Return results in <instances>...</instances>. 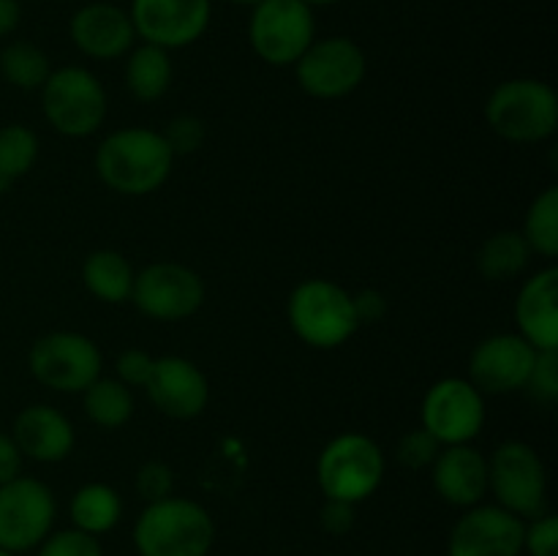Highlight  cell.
<instances>
[{"label":"cell","mask_w":558,"mask_h":556,"mask_svg":"<svg viewBox=\"0 0 558 556\" xmlns=\"http://www.w3.org/2000/svg\"><path fill=\"white\" fill-rule=\"evenodd\" d=\"M537 349L518 333H496L480 341L469 358V382L488 396L526 390Z\"/></svg>","instance_id":"obj_15"},{"label":"cell","mask_w":558,"mask_h":556,"mask_svg":"<svg viewBox=\"0 0 558 556\" xmlns=\"http://www.w3.org/2000/svg\"><path fill=\"white\" fill-rule=\"evenodd\" d=\"M532 259V249L523 240L521 232H496L480 245L477 251V270L488 281H510L521 276Z\"/></svg>","instance_id":"obj_25"},{"label":"cell","mask_w":558,"mask_h":556,"mask_svg":"<svg viewBox=\"0 0 558 556\" xmlns=\"http://www.w3.org/2000/svg\"><path fill=\"white\" fill-rule=\"evenodd\" d=\"M49 71L47 52L33 41H11L0 52V74L16 90H41Z\"/></svg>","instance_id":"obj_27"},{"label":"cell","mask_w":558,"mask_h":556,"mask_svg":"<svg viewBox=\"0 0 558 556\" xmlns=\"http://www.w3.org/2000/svg\"><path fill=\"white\" fill-rule=\"evenodd\" d=\"M131 300L150 319L180 322L205 303V281L180 262H153L134 276Z\"/></svg>","instance_id":"obj_13"},{"label":"cell","mask_w":558,"mask_h":556,"mask_svg":"<svg viewBox=\"0 0 558 556\" xmlns=\"http://www.w3.org/2000/svg\"><path fill=\"white\" fill-rule=\"evenodd\" d=\"M521 333L537 352H558V270L545 267L529 278L515 300Z\"/></svg>","instance_id":"obj_21"},{"label":"cell","mask_w":558,"mask_h":556,"mask_svg":"<svg viewBox=\"0 0 558 556\" xmlns=\"http://www.w3.org/2000/svg\"><path fill=\"white\" fill-rule=\"evenodd\" d=\"M161 134L163 140H167L172 156L178 158V156H191V153L199 150L207 131H205V123H202L196 114H178V118L169 120V125L161 131Z\"/></svg>","instance_id":"obj_30"},{"label":"cell","mask_w":558,"mask_h":556,"mask_svg":"<svg viewBox=\"0 0 558 556\" xmlns=\"http://www.w3.org/2000/svg\"><path fill=\"white\" fill-rule=\"evenodd\" d=\"M69 512L74 529L98 537V534H107L109 529L118 527L120 516H123V499L112 485L87 483L71 496Z\"/></svg>","instance_id":"obj_24"},{"label":"cell","mask_w":558,"mask_h":556,"mask_svg":"<svg viewBox=\"0 0 558 556\" xmlns=\"http://www.w3.org/2000/svg\"><path fill=\"white\" fill-rule=\"evenodd\" d=\"M172 488H174V474L167 463L147 461L142 463L140 472H136V494H140L147 505L172 496Z\"/></svg>","instance_id":"obj_33"},{"label":"cell","mask_w":558,"mask_h":556,"mask_svg":"<svg viewBox=\"0 0 558 556\" xmlns=\"http://www.w3.org/2000/svg\"><path fill=\"white\" fill-rule=\"evenodd\" d=\"M0 556H14V554H9V551H3V548H0Z\"/></svg>","instance_id":"obj_43"},{"label":"cell","mask_w":558,"mask_h":556,"mask_svg":"<svg viewBox=\"0 0 558 556\" xmlns=\"http://www.w3.org/2000/svg\"><path fill=\"white\" fill-rule=\"evenodd\" d=\"M153 407L172 420H194L210 401V385L202 368L180 354L156 358L145 385Z\"/></svg>","instance_id":"obj_17"},{"label":"cell","mask_w":558,"mask_h":556,"mask_svg":"<svg viewBox=\"0 0 558 556\" xmlns=\"http://www.w3.org/2000/svg\"><path fill=\"white\" fill-rule=\"evenodd\" d=\"M54 521V496L41 480L14 478L0 485V548L22 554L44 543Z\"/></svg>","instance_id":"obj_12"},{"label":"cell","mask_w":558,"mask_h":556,"mask_svg":"<svg viewBox=\"0 0 558 556\" xmlns=\"http://www.w3.org/2000/svg\"><path fill=\"white\" fill-rule=\"evenodd\" d=\"M316 480L327 499L357 505L368 499L385 480V452L371 436L347 431L327 442L319 452Z\"/></svg>","instance_id":"obj_5"},{"label":"cell","mask_w":558,"mask_h":556,"mask_svg":"<svg viewBox=\"0 0 558 556\" xmlns=\"http://www.w3.org/2000/svg\"><path fill=\"white\" fill-rule=\"evenodd\" d=\"M322 527L330 534H347L354 527V505L338 499H327L319 512Z\"/></svg>","instance_id":"obj_37"},{"label":"cell","mask_w":558,"mask_h":556,"mask_svg":"<svg viewBox=\"0 0 558 556\" xmlns=\"http://www.w3.org/2000/svg\"><path fill=\"white\" fill-rule=\"evenodd\" d=\"M352 300H354V311H357L360 325H363V322H376L385 316L387 300L379 289H363V292L352 294Z\"/></svg>","instance_id":"obj_39"},{"label":"cell","mask_w":558,"mask_h":556,"mask_svg":"<svg viewBox=\"0 0 558 556\" xmlns=\"http://www.w3.org/2000/svg\"><path fill=\"white\" fill-rule=\"evenodd\" d=\"M314 9L303 0H262L251 9L248 41L251 49L267 65H294L300 55L314 44Z\"/></svg>","instance_id":"obj_8"},{"label":"cell","mask_w":558,"mask_h":556,"mask_svg":"<svg viewBox=\"0 0 558 556\" xmlns=\"http://www.w3.org/2000/svg\"><path fill=\"white\" fill-rule=\"evenodd\" d=\"M305 5H311V9H316V5H332L338 3V0H303Z\"/></svg>","instance_id":"obj_41"},{"label":"cell","mask_w":558,"mask_h":556,"mask_svg":"<svg viewBox=\"0 0 558 556\" xmlns=\"http://www.w3.org/2000/svg\"><path fill=\"white\" fill-rule=\"evenodd\" d=\"M22 472V452L16 447L14 436L0 431V485L9 483V480L20 478Z\"/></svg>","instance_id":"obj_38"},{"label":"cell","mask_w":558,"mask_h":556,"mask_svg":"<svg viewBox=\"0 0 558 556\" xmlns=\"http://www.w3.org/2000/svg\"><path fill=\"white\" fill-rule=\"evenodd\" d=\"M529 390L539 398V401L550 403L558 398V352H539L537 363H534L532 376H529Z\"/></svg>","instance_id":"obj_35"},{"label":"cell","mask_w":558,"mask_h":556,"mask_svg":"<svg viewBox=\"0 0 558 556\" xmlns=\"http://www.w3.org/2000/svg\"><path fill=\"white\" fill-rule=\"evenodd\" d=\"M485 120L501 140L534 145L556 134L558 96L543 80H507L485 101Z\"/></svg>","instance_id":"obj_3"},{"label":"cell","mask_w":558,"mask_h":556,"mask_svg":"<svg viewBox=\"0 0 558 556\" xmlns=\"http://www.w3.org/2000/svg\"><path fill=\"white\" fill-rule=\"evenodd\" d=\"M439 450H441V445L428 434V431L423 428V425L414 431H409L407 436H401V442H398V447H396L398 461L409 469L430 467V463L436 461V456H439Z\"/></svg>","instance_id":"obj_32"},{"label":"cell","mask_w":558,"mask_h":556,"mask_svg":"<svg viewBox=\"0 0 558 556\" xmlns=\"http://www.w3.org/2000/svg\"><path fill=\"white\" fill-rule=\"evenodd\" d=\"M69 36L82 55L93 60H118L134 49L136 31L129 11L114 3H87L74 11Z\"/></svg>","instance_id":"obj_18"},{"label":"cell","mask_w":558,"mask_h":556,"mask_svg":"<svg viewBox=\"0 0 558 556\" xmlns=\"http://www.w3.org/2000/svg\"><path fill=\"white\" fill-rule=\"evenodd\" d=\"M523 240L532 254L537 251L545 259H556L558 254V189L548 185L537 200L529 205L526 221H523Z\"/></svg>","instance_id":"obj_29"},{"label":"cell","mask_w":558,"mask_h":556,"mask_svg":"<svg viewBox=\"0 0 558 556\" xmlns=\"http://www.w3.org/2000/svg\"><path fill=\"white\" fill-rule=\"evenodd\" d=\"M229 3H234V5H251V9H254V5L262 3V0H229Z\"/></svg>","instance_id":"obj_42"},{"label":"cell","mask_w":558,"mask_h":556,"mask_svg":"<svg viewBox=\"0 0 558 556\" xmlns=\"http://www.w3.org/2000/svg\"><path fill=\"white\" fill-rule=\"evenodd\" d=\"M174 156L161 131L131 129L112 131L96 150V172L104 185L123 196H145L161 189L172 174Z\"/></svg>","instance_id":"obj_1"},{"label":"cell","mask_w":558,"mask_h":556,"mask_svg":"<svg viewBox=\"0 0 558 556\" xmlns=\"http://www.w3.org/2000/svg\"><path fill=\"white\" fill-rule=\"evenodd\" d=\"M82 396H85V414L98 428H120L134 414L131 387H125L120 379H104V376H98Z\"/></svg>","instance_id":"obj_26"},{"label":"cell","mask_w":558,"mask_h":556,"mask_svg":"<svg viewBox=\"0 0 558 556\" xmlns=\"http://www.w3.org/2000/svg\"><path fill=\"white\" fill-rule=\"evenodd\" d=\"M172 58L156 44L142 41L125 60V87L136 101H158L172 85Z\"/></svg>","instance_id":"obj_22"},{"label":"cell","mask_w":558,"mask_h":556,"mask_svg":"<svg viewBox=\"0 0 558 556\" xmlns=\"http://www.w3.org/2000/svg\"><path fill=\"white\" fill-rule=\"evenodd\" d=\"M420 420L441 447L472 445L485 425V398L463 376H445L425 392Z\"/></svg>","instance_id":"obj_11"},{"label":"cell","mask_w":558,"mask_h":556,"mask_svg":"<svg viewBox=\"0 0 558 556\" xmlns=\"http://www.w3.org/2000/svg\"><path fill=\"white\" fill-rule=\"evenodd\" d=\"M488 491L499 507L518 518H539L548 510L545 463L532 445L510 439L488 458Z\"/></svg>","instance_id":"obj_7"},{"label":"cell","mask_w":558,"mask_h":556,"mask_svg":"<svg viewBox=\"0 0 558 556\" xmlns=\"http://www.w3.org/2000/svg\"><path fill=\"white\" fill-rule=\"evenodd\" d=\"M41 109L47 123L63 136H90L107 118V90L93 71L63 65L49 71L41 85Z\"/></svg>","instance_id":"obj_6"},{"label":"cell","mask_w":558,"mask_h":556,"mask_svg":"<svg viewBox=\"0 0 558 556\" xmlns=\"http://www.w3.org/2000/svg\"><path fill=\"white\" fill-rule=\"evenodd\" d=\"M368 71L363 47L347 36L314 38L308 49L294 63L298 85L308 96L332 101L357 90Z\"/></svg>","instance_id":"obj_10"},{"label":"cell","mask_w":558,"mask_h":556,"mask_svg":"<svg viewBox=\"0 0 558 556\" xmlns=\"http://www.w3.org/2000/svg\"><path fill=\"white\" fill-rule=\"evenodd\" d=\"M38 158L36 131L22 123L0 125V194L27 174Z\"/></svg>","instance_id":"obj_28"},{"label":"cell","mask_w":558,"mask_h":556,"mask_svg":"<svg viewBox=\"0 0 558 556\" xmlns=\"http://www.w3.org/2000/svg\"><path fill=\"white\" fill-rule=\"evenodd\" d=\"M129 16L136 38L172 52L205 36L213 0H131Z\"/></svg>","instance_id":"obj_14"},{"label":"cell","mask_w":558,"mask_h":556,"mask_svg":"<svg viewBox=\"0 0 558 556\" xmlns=\"http://www.w3.org/2000/svg\"><path fill=\"white\" fill-rule=\"evenodd\" d=\"M434 467V488L447 505L474 507L488 494V458L472 445L441 447Z\"/></svg>","instance_id":"obj_20"},{"label":"cell","mask_w":558,"mask_h":556,"mask_svg":"<svg viewBox=\"0 0 558 556\" xmlns=\"http://www.w3.org/2000/svg\"><path fill=\"white\" fill-rule=\"evenodd\" d=\"M153 363H156V358L147 354L145 349H125L114 360V371H118V379L125 387H145L147 379H150Z\"/></svg>","instance_id":"obj_36"},{"label":"cell","mask_w":558,"mask_h":556,"mask_svg":"<svg viewBox=\"0 0 558 556\" xmlns=\"http://www.w3.org/2000/svg\"><path fill=\"white\" fill-rule=\"evenodd\" d=\"M216 523L199 501L167 496L150 501L136 518L134 545L140 556H207Z\"/></svg>","instance_id":"obj_2"},{"label":"cell","mask_w":558,"mask_h":556,"mask_svg":"<svg viewBox=\"0 0 558 556\" xmlns=\"http://www.w3.org/2000/svg\"><path fill=\"white\" fill-rule=\"evenodd\" d=\"M287 316L294 336L314 349L343 347L360 327L352 294L327 278L298 283L289 294Z\"/></svg>","instance_id":"obj_4"},{"label":"cell","mask_w":558,"mask_h":556,"mask_svg":"<svg viewBox=\"0 0 558 556\" xmlns=\"http://www.w3.org/2000/svg\"><path fill=\"white\" fill-rule=\"evenodd\" d=\"M523 518L499 505H474L458 518L450 532V556H521Z\"/></svg>","instance_id":"obj_16"},{"label":"cell","mask_w":558,"mask_h":556,"mask_svg":"<svg viewBox=\"0 0 558 556\" xmlns=\"http://www.w3.org/2000/svg\"><path fill=\"white\" fill-rule=\"evenodd\" d=\"M38 556H104V551L93 534L80 532V529H63V532L44 537Z\"/></svg>","instance_id":"obj_31"},{"label":"cell","mask_w":558,"mask_h":556,"mask_svg":"<svg viewBox=\"0 0 558 556\" xmlns=\"http://www.w3.org/2000/svg\"><path fill=\"white\" fill-rule=\"evenodd\" d=\"M14 436L22 458H33L38 463H58L74 450V425L49 403H31L14 418Z\"/></svg>","instance_id":"obj_19"},{"label":"cell","mask_w":558,"mask_h":556,"mask_svg":"<svg viewBox=\"0 0 558 556\" xmlns=\"http://www.w3.org/2000/svg\"><path fill=\"white\" fill-rule=\"evenodd\" d=\"M134 276L136 273L131 270L129 259L112 249L93 251L82 265V281H85L87 292L112 305L131 300Z\"/></svg>","instance_id":"obj_23"},{"label":"cell","mask_w":558,"mask_h":556,"mask_svg":"<svg viewBox=\"0 0 558 556\" xmlns=\"http://www.w3.org/2000/svg\"><path fill=\"white\" fill-rule=\"evenodd\" d=\"M523 548L532 556H558V518L545 512L523 532Z\"/></svg>","instance_id":"obj_34"},{"label":"cell","mask_w":558,"mask_h":556,"mask_svg":"<svg viewBox=\"0 0 558 556\" xmlns=\"http://www.w3.org/2000/svg\"><path fill=\"white\" fill-rule=\"evenodd\" d=\"M22 5L20 0H0V38L11 36L20 27Z\"/></svg>","instance_id":"obj_40"},{"label":"cell","mask_w":558,"mask_h":556,"mask_svg":"<svg viewBox=\"0 0 558 556\" xmlns=\"http://www.w3.org/2000/svg\"><path fill=\"white\" fill-rule=\"evenodd\" d=\"M27 368L49 390L85 392L101 376V349L82 333H49L31 347Z\"/></svg>","instance_id":"obj_9"}]
</instances>
